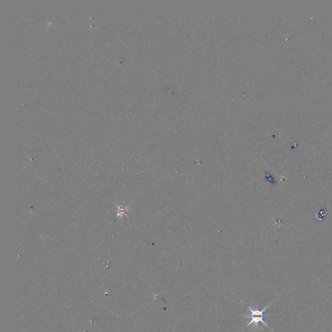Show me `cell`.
<instances>
[{
  "instance_id": "1",
  "label": "cell",
  "mask_w": 332,
  "mask_h": 332,
  "mask_svg": "<svg viewBox=\"0 0 332 332\" xmlns=\"http://www.w3.org/2000/svg\"><path fill=\"white\" fill-rule=\"evenodd\" d=\"M272 302L273 301H272L271 303H269L265 308H263L262 310H259L258 308H252L250 306H249V305H247V308H249V311H250V315H243V317L250 318L251 320H250V322L248 324H247L246 327H249L250 325L253 324V328H252L254 330H255L256 331H257L258 330V328H259V323L262 322L263 324L265 325L266 327H267L268 328L271 329L270 327H269L267 324L265 323L263 321V318L267 317V316H269V315H264V313H265V310L269 308V305L272 303ZM271 330L272 331V329H271Z\"/></svg>"
}]
</instances>
